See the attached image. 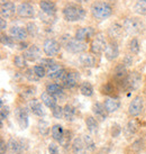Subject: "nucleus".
I'll use <instances>...</instances> for the list:
<instances>
[{
    "mask_svg": "<svg viewBox=\"0 0 146 154\" xmlns=\"http://www.w3.org/2000/svg\"><path fill=\"white\" fill-rule=\"evenodd\" d=\"M90 10L93 18L98 20H105L110 17L112 14L111 6L106 1H95L91 5Z\"/></svg>",
    "mask_w": 146,
    "mask_h": 154,
    "instance_id": "obj_1",
    "label": "nucleus"
},
{
    "mask_svg": "<svg viewBox=\"0 0 146 154\" xmlns=\"http://www.w3.org/2000/svg\"><path fill=\"white\" fill-rule=\"evenodd\" d=\"M63 17L66 22H78L81 20L86 16V10L81 6L74 4L66 5L63 8Z\"/></svg>",
    "mask_w": 146,
    "mask_h": 154,
    "instance_id": "obj_2",
    "label": "nucleus"
},
{
    "mask_svg": "<svg viewBox=\"0 0 146 154\" xmlns=\"http://www.w3.org/2000/svg\"><path fill=\"white\" fill-rule=\"evenodd\" d=\"M123 27H124V30H126L128 34L136 35L142 33L143 30H144V28H145V25H144V23L139 18L129 17V18H126L124 20Z\"/></svg>",
    "mask_w": 146,
    "mask_h": 154,
    "instance_id": "obj_3",
    "label": "nucleus"
},
{
    "mask_svg": "<svg viewBox=\"0 0 146 154\" xmlns=\"http://www.w3.org/2000/svg\"><path fill=\"white\" fill-rule=\"evenodd\" d=\"M107 41H106V37L102 33H98V34L95 35V37L92 39L90 45V51L92 54H101L103 52L106 51L107 48Z\"/></svg>",
    "mask_w": 146,
    "mask_h": 154,
    "instance_id": "obj_4",
    "label": "nucleus"
},
{
    "mask_svg": "<svg viewBox=\"0 0 146 154\" xmlns=\"http://www.w3.org/2000/svg\"><path fill=\"white\" fill-rule=\"evenodd\" d=\"M65 48L70 53L78 54V53H82V52L86 51L87 43L77 38H69L65 43Z\"/></svg>",
    "mask_w": 146,
    "mask_h": 154,
    "instance_id": "obj_5",
    "label": "nucleus"
},
{
    "mask_svg": "<svg viewBox=\"0 0 146 154\" xmlns=\"http://www.w3.org/2000/svg\"><path fill=\"white\" fill-rule=\"evenodd\" d=\"M43 51L48 57L57 55L61 51V44L53 38H47L43 44Z\"/></svg>",
    "mask_w": 146,
    "mask_h": 154,
    "instance_id": "obj_6",
    "label": "nucleus"
},
{
    "mask_svg": "<svg viewBox=\"0 0 146 154\" xmlns=\"http://www.w3.org/2000/svg\"><path fill=\"white\" fill-rule=\"evenodd\" d=\"M143 107H144V101L141 96H136L135 98L130 101L128 106V112L130 116L136 117L143 111Z\"/></svg>",
    "mask_w": 146,
    "mask_h": 154,
    "instance_id": "obj_7",
    "label": "nucleus"
},
{
    "mask_svg": "<svg viewBox=\"0 0 146 154\" xmlns=\"http://www.w3.org/2000/svg\"><path fill=\"white\" fill-rule=\"evenodd\" d=\"M0 13H1V17L2 18H10L15 15V13H17V8H16V6L13 1L5 0L1 2Z\"/></svg>",
    "mask_w": 146,
    "mask_h": 154,
    "instance_id": "obj_8",
    "label": "nucleus"
},
{
    "mask_svg": "<svg viewBox=\"0 0 146 154\" xmlns=\"http://www.w3.org/2000/svg\"><path fill=\"white\" fill-rule=\"evenodd\" d=\"M15 116L16 120L19 124L20 128L26 129L28 127V112L24 107H18L15 109Z\"/></svg>",
    "mask_w": 146,
    "mask_h": 154,
    "instance_id": "obj_9",
    "label": "nucleus"
},
{
    "mask_svg": "<svg viewBox=\"0 0 146 154\" xmlns=\"http://www.w3.org/2000/svg\"><path fill=\"white\" fill-rule=\"evenodd\" d=\"M17 15L23 18H32L35 15V9L33 5L28 2H22L17 7Z\"/></svg>",
    "mask_w": 146,
    "mask_h": 154,
    "instance_id": "obj_10",
    "label": "nucleus"
},
{
    "mask_svg": "<svg viewBox=\"0 0 146 154\" xmlns=\"http://www.w3.org/2000/svg\"><path fill=\"white\" fill-rule=\"evenodd\" d=\"M9 35H10L15 41L24 42V41L27 38L28 33H27V29L24 28V27H20V26H13L11 28H9Z\"/></svg>",
    "mask_w": 146,
    "mask_h": 154,
    "instance_id": "obj_11",
    "label": "nucleus"
},
{
    "mask_svg": "<svg viewBox=\"0 0 146 154\" xmlns=\"http://www.w3.org/2000/svg\"><path fill=\"white\" fill-rule=\"evenodd\" d=\"M124 86L128 89L135 90L137 89L138 86H139V82H141V75L138 74V72H132L129 73L127 78L125 79L124 81Z\"/></svg>",
    "mask_w": 146,
    "mask_h": 154,
    "instance_id": "obj_12",
    "label": "nucleus"
},
{
    "mask_svg": "<svg viewBox=\"0 0 146 154\" xmlns=\"http://www.w3.org/2000/svg\"><path fill=\"white\" fill-rule=\"evenodd\" d=\"M95 35H96L95 29L92 27H90V26H88V27H80L75 32V38L86 42L88 39H90L91 37H93Z\"/></svg>",
    "mask_w": 146,
    "mask_h": 154,
    "instance_id": "obj_13",
    "label": "nucleus"
},
{
    "mask_svg": "<svg viewBox=\"0 0 146 154\" xmlns=\"http://www.w3.org/2000/svg\"><path fill=\"white\" fill-rule=\"evenodd\" d=\"M118 55H119V47L115 41H111L110 43H108L107 48L105 51V56L108 61H114L118 57Z\"/></svg>",
    "mask_w": 146,
    "mask_h": 154,
    "instance_id": "obj_14",
    "label": "nucleus"
},
{
    "mask_svg": "<svg viewBox=\"0 0 146 154\" xmlns=\"http://www.w3.org/2000/svg\"><path fill=\"white\" fill-rule=\"evenodd\" d=\"M24 56L27 61H30V62L36 61L37 59L41 57V50H39L38 46L32 45L28 48H26V51L24 52Z\"/></svg>",
    "mask_w": 146,
    "mask_h": 154,
    "instance_id": "obj_15",
    "label": "nucleus"
},
{
    "mask_svg": "<svg viewBox=\"0 0 146 154\" xmlns=\"http://www.w3.org/2000/svg\"><path fill=\"white\" fill-rule=\"evenodd\" d=\"M92 111L96 116V119L100 120V122H103V120L107 119V110L103 106L102 103H96L92 107Z\"/></svg>",
    "mask_w": 146,
    "mask_h": 154,
    "instance_id": "obj_16",
    "label": "nucleus"
},
{
    "mask_svg": "<svg viewBox=\"0 0 146 154\" xmlns=\"http://www.w3.org/2000/svg\"><path fill=\"white\" fill-rule=\"evenodd\" d=\"M79 62L84 68H95L97 65V60L92 54H82L79 57Z\"/></svg>",
    "mask_w": 146,
    "mask_h": 154,
    "instance_id": "obj_17",
    "label": "nucleus"
},
{
    "mask_svg": "<svg viewBox=\"0 0 146 154\" xmlns=\"http://www.w3.org/2000/svg\"><path fill=\"white\" fill-rule=\"evenodd\" d=\"M79 79H80V75L79 73L75 72V71H71V72L68 73V77L65 79V82L63 87L64 88H68V89H72L78 85L79 82Z\"/></svg>",
    "mask_w": 146,
    "mask_h": 154,
    "instance_id": "obj_18",
    "label": "nucleus"
},
{
    "mask_svg": "<svg viewBox=\"0 0 146 154\" xmlns=\"http://www.w3.org/2000/svg\"><path fill=\"white\" fill-rule=\"evenodd\" d=\"M39 8L43 11L44 14L46 15H51L53 16L54 14L56 13V6L53 1H50V0H42L39 2Z\"/></svg>",
    "mask_w": 146,
    "mask_h": 154,
    "instance_id": "obj_19",
    "label": "nucleus"
},
{
    "mask_svg": "<svg viewBox=\"0 0 146 154\" xmlns=\"http://www.w3.org/2000/svg\"><path fill=\"white\" fill-rule=\"evenodd\" d=\"M103 106H105L108 114H111V112H115V111H117L119 109V107H120V101L117 98H108L105 100Z\"/></svg>",
    "mask_w": 146,
    "mask_h": 154,
    "instance_id": "obj_20",
    "label": "nucleus"
},
{
    "mask_svg": "<svg viewBox=\"0 0 146 154\" xmlns=\"http://www.w3.org/2000/svg\"><path fill=\"white\" fill-rule=\"evenodd\" d=\"M29 109L30 111L34 114V115L38 116V117H42L44 116V109L42 103L39 101L38 99H30L29 101Z\"/></svg>",
    "mask_w": 146,
    "mask_h": 154,
    "instance_id": "obj_21",
    "label": "nucleus"
},
{
    "mask_svg": "<svg viewBox=\"0 0 146 154\" xmlns=\"http://www.w3.org/2000/svg\"><path fill=\"white\" fill-rule=\"evenodd\" d=\"M7 145H8V150L11 153H22V151L24 150V146H23V141H18L16 138H10L7 142Z\"/></svg>",
    "mask_w": 146,
    "mask_h": 154,
    "instance_id": "obj_22",
    "label": "nucleus"
},
{
    "mask_svg": "<svg viewBox=\"0 0 146 154\" xmlns=\"http://www.w3.org/2000/svg\"><path fill=\"white\" fill-rule=\"evenodd\" d=\"M72 151L74 154H84L87 151V147L84 145V142L82 137H77L72 142Z\"/></svg>",
    "mask_w": 146,
    "mask_h": 154,
    "instance_id": "obj_23",
    "label": "nucleus"
},
{
    "mask_svg": "<svg viewBox=\"0 0 146 154\" xmlns=\"http://www.w3.org/2000/svg\"><path fill=\"white\" fill-rule=\"evenodd\" d=\"M41 99H42V103L47 108H50V109H54L57 106L56 105V98L54 96H52L51 94H48L47 91H45V92L42 94Z\"/></svg>",
    "mask_w": 146,
    "mask_h": 154,
    "instance_id": "obj_24",
    "label": "nucleus"
},
{
    "mask_svg": "<svg viewBox=\"0 0 146 154\" xmlns=\"http://www.w3.org/2000/svg\"><path fill=\"white\" fill-rule=\"evenodd\" d=\"M138 127H139V124H138V122L136 119H130L127 123L126 125V127H125V134H126V136L129 137L134 135L135 133L138 131Z\"/></svg>",
    "mask_w": 146,
    "mask_h": 154,
    "instance_id": "obj_25",
    "label": "nucleus"
},
{
    "mask_svg": "<svg viewBox=\"0 0 146 154\" xmlns=\"http://www.w3.org/2000/svg\"><path fill=\"white\" fill-rule=\"evenodd\" d=\"M46 91H47L48 94H51L52 96H54L55 98L63 97V89L57 83H50V85H47L46 86Z\"/></svg>",
    "mask_w": 146,
    "mask_h": 154,
    "instance_id": "obj_26",
    "label": "nucleus"
},
{
    "mask_svg": "<svg viewBox=\"0 0 146 154\" xmlns=\"http://www.w3.org/2000/svg\"><path fill=\"white\" fill-rule=\"evenodd\" d=\"M123 30H124L123 25H119V24L115 23V24H112V25L109 27L108 34H109V36H110L111 38H119L121 33H123Z\"/></svg>",
    "mask_w": 146,
    "mask_h": 154,
    "instance_id": "obj_27",
    "label": "nucleus"
},
{
    "mask_svg": "<svg viewBox=\"0 0 146 154\" xmlns=\"http://www.w3.org/2000/svg\"><path fill=\"white\" fill-rule=\"evenodd\" d=\"M63 66L61 64H59V63H54V64H52L50 68L46 69V75H47L48 78H51V79H55L56 77H57V74L63 70Z\"/></svg>",
    "mask_w": 146,
    "mask_h": 154,
    "instance_id": "obj_28",
    "label": "nucleus"
},
{
    "mask_svg": "<svg viewBox=\"0 0 146 154\" xmlns=\"http://www.w3.org/2000/svg\"><path fill=\"white\" fill-rule=\"evenodd\" d=\"M128 73H127V68L125 66L123 63H120L119 65H117L115 69V78L118 79L119 81H124L125 79L127 78Z\"/></svg>",
    "mask_w": 146,
    "mask_h": 154,
    "instance_id": "obj_29",
    "label": "nucleus"
},
{
    "mask_svg": "<svg viewBox=\"0 0 146 154\" xmlns=\"http://www.w3.org/2000/svg\"><path fill=\"white\" fill-rule=\"evenodd\" d=\"M51 134H52V137L55 140V141L60 142L62 140V137H63V134H64V129L63 127L59 124H55L53 125V127L51 129Z\"/></svg>",
    "mask_w": 146,
    "mask_h": 154,
    "instance_id": "obj_30",
    "label": "nucleus"
},
{
    "mask_svg": "<svg viewBox=\"0 0 146 154\" xmlns=\"http://www.w3.org/2000/svg\"><path fill=\"white\" fill-rule=\"evenodd\" d=\"M86 125L88 131L91 133L98 132V120L92 116H88L86 118Z\"/></svg>",
    "mask_w": 146,
    "mask_h": 154,
    "instance_id": "obj_31",
    "label": "nucleus"
},
{
    "mask_svg": "<svg viewBox=\"0 0 146 154\" xmlns=\"http://www.w3.org/2000/svg\"><path fill=\"white\" fill-rule=\"evenodd\" d=\"M80 91H81V94H83V96L91 97V96L93 94V87H92V85H91L90 82L84 81L80 85Z\"/></svg>",
    "mask_w": 146,
    "mask_h": 154,
    "instance_id": "obj_32",
    "label": "nucleus"
},
{
    "mask_svg": "<svg viewBox=\"0 0 146 154\" xmlns=\"http://www.w3.org/2000/svg\"><path fill=\"white\" fill-rule=\"evenodd\" d=\"M75 114H77V110L75 108L71 106V105H65L64 107V118L68 122H73L74 118H75Z\"/></svg>",
    "mask_w": 146,
    "mask_h": 154,
    "instance_id": "obj_33",
    "label": "nucleus"
},
{
    "mask_svg": "<svg viewBox=\"0 0 146 154\" xmlns=\"http://www.w3.org/2000/svg\"><path fill=\"white\" fill-rule=\"evenodd\" d=\"M37 128H38V132L42 136H47L48 133H50V124H48L46 120L41 119L38 122Z\"/></svg>",
    "mask_w": 146,
    "mask_h": 154,
    "instance_id": "obj_34",
    "label": "nucleus"
},
{
    "mask_svg": "<svg viewBox=\"0 0 146 154\" xmlns=\"http://www.w3.org/2000/svg\"><path fill=\"white\" fill-rule=\"evenodd\" d=\"M134 10L138 15H146V0H137L134 6Z\"/></svg>",
    "mask_w": 146,
    "mask_h": 154,
    "instance_id": "obj_35",
    "label": "nucleus"
},
{
    "mask_svg": "<svg viewBox=\"0 0 146 154\" xmlns=\"http://www.w3.org/2000/svg\"><path fill=\"white\" fill-rule=\"evenodd\" d=\"M82 140H83V142H84V145H86L87 150L90 151V152H92V151H95L96 149V143L95 141H93V138L90 136V135H83L82 136Z\"/></svg>",
    "mask_w": 146,
    "mask_h": 154,
    "instance_id": "obj_36",
    "label": "nucleus"
},
{
    "mask_svg": "<svg viewBox=\"0 0 146 154\" xmlns=\"http://www.w3.org/2000/svg\"><path fill=\"white\" fill-rule=\"evenodd\" d=\"M128 48H129V51L132 52L133 54H138V52H139V48H141L138 39L137 38L130 39V42H129V44H128Z\"/></svg>",
    "mask_w": 146,
    "mask_h": 154,
    "instance_id": "obj_37",
    "label": "nucleus"
},
{
    "mask_svg": "<svg viewBox=\"0 0 146 154\" xmlns=\"http://www.w3.org/2000/svg\"><path fill=\"white\" fill-rule=\"evenodd\" d=\"M26 59L24 55H16L14 57V64L18 69H24L26 66Z\"/></svg>",
    "mask_w": 146,
    "mask_h": 154,
    "instance_id": "obj_38",
    "label": "nucleus"
},
{
    "mask_svg": "<svg viewBox=\"0 0 146 154\" xmlns=\"http://www.w3.org/2000/svg\"><path fill=\"white\" fill-rule=\"evenodd\" d=\"M1 44L9 47H14L15 45V39L11 36H7L5 34H1Z\"/></svg>",
    "mask_w": 146,
    "mask_h": 154,
    "instance_id": "obj_39",
    "label": "nucleus"
},
{
    "mask_svg": "<svg viewBox=\"0 0 146 154\" xmlns=\"http://www.w3.org/2000/svg\"><path fill=\"white\" fill-rule=\"evenodd\" d=\"M71 135H72V133L70 132V131H64L63 137H62V140L59 143H60L61 145L64 146V147H66L70 144V142H71Z\"/></svg>",
    "mask_w": 146,
    "mask_h": 154,
    "instance_id": "obj_40",
    "label": "nucleus"
},
{
    "mask_svg": "<svg viewBox=\"0 0 146 154\" xmlns=\"http://www.w3.org/2000/svg\"><path fill=\"white\" fill-rule=\"evenodd\" d=\"M52 114L54 118L60 119L62 117H64V108H62L61 106H56L54 109H52Z\"/></svg>",
    "mask_w": 146,
    "mask_h": 154,
    "instance_id": "obj_41",
    "label": "nucleus"
},
{
    "mask_svg": "<svg viewBox=\"0 0 146 154\" xmlns=\"http://www.w3.org/2000/svg\"><path fill=\"white\" fill-rule=\"evenodd\" d=\"M26 29H27L28 35H30V36H36L37 32H38V28H37L35 23H28L26 26Z\"/></svg>",
    "mask_w": 146,
    "mask_h": 154,
    "instance_id": "obj_42",
    "label": "nucleus"
},
{
    "mask_svg": "<svg viewBox=\"0 0 146 154\" xmlns=\"http://www.w3.org/2000/svg\"><path fill=\"white\" fill-rule=\"evenodd\" d=\"M143 147H144V141H143L142 138H139V140H137V141H135L132 144V146H130V149L134 151V152H139L141 150H143Z\"/></svg>",
    "mask_w": 146,
    "mask_h": 154,
    "instance_id": "obj_43",
    "label": "nucleus"
},
{
    "mask_svg": "<svg viewBox=\"0 0 146 154\" xmlns=\"http://www.w3.org/2000/svg\"><path fill=\"white\" fill-rule=\"evenodd\" d=\"M25 77L29 80V81H38L39 78L36 75V73H35L34 69H28L27 71L25 72Z\"/></svg>",
    "mask_w": 146,
    "mask_h": 154,
    "instance_id": "obj_44",
    "label": "nucleus"
},
{
    "mask_svg": "<svg viewBox=\"0 0 146 154\" xmlns=\"http://www.w3.org/2000/svg\"><path fill=\"white\" fill-rule=\"evenodd\" d=\"M34 71L36 73V75L41 79V78H44L46 75V69L42 66V65H35L34 66Z\"/></svg>",
    "mask_w": 146,
    "mask_h": 154,
    "instance_id": "obj_45",
    "label": "nucleus"
},
{
    "mask_svg": "<svg viewBox=\"0 0 146 154\" xmlns=\"http://www.w3.org/2000/svg\"><path fill=\"white\" fill-rule=\"evenodd\" d=\"M9 114V107L8 106H5L4 103L1 101V109H0V116H1V122H4L7 116Z\"/></svg>",
    "mask_w": 146,
    "mask_h": 154,
    "instance_id": "obj_46",
    "label": "nucleus"
},
{
    "mask_svg": "<svg viewBox=\"0 0 146 154\" xmlns=\"http://www.w3.org/2000/svg\"><path fill=\"white\" fill-rule=\"evenodd\" d=\"M48 154H60L59 147L55 143H50L48 144Z\"/></svg>",
    "mask_w": 146,
    "mask_h": 154,
    "instance_id": "obj_47",
    "label": "nucleus"
},
{
    "mask_svg": "<svg viewBox=\"0 0 146 154\" xmlns=\"http://www.w3.org/2000/svg\"><path fill=\"white\" fill-rule=\"evenodd\" d=\"M121 133V127L118 124L112 125V128H111V135L112 137H117L119 136V134Z\"/></svg>",
    "mask_w": 146,
    "mask_h": 154,
    "instance_id": "obj_48",
    "label": "nucleus"
},
{
    "mask_svg": "<svg viewBox=\"0 0 146 154\" xmlns=\"http://www.w3.org/2000/svg\"><path fill=\"white\" fill-rule=\"evenodd\" d=\"M54 63H55V62L53 60H51V57H48V59H42V60H41V65L46 69L50 68V66H51L52 64H54Z\"/></svg>",
    "mask_w": 146,
    "mask_h": 154,
    "instance_id": "obj_49",
    "label": "nucleus"
},
{
    "mask_svg": "<svg viewBox=\"0 0 146 154\" xmlns=\"http://www.w3.org/2000/svg\"><path fill=\"white\" fill-rule=\"evenodd\" d=\"M112 91H114V87H112L111 83H106V85L102 87V94H111Z\"/></svg>",
    "mask_w": 146,
    "mask_h": 154,
    "instance_id": "obj_50",
    "label": "nucleus"
},
{
    "mask_svg": "<svg viewBox=\"0 0 146 154\" xmlns=\"http://www.w3.org/2000/svg\"><path fill=\"white\" fill-rule=\"evenodd\" d=\"M132 63H133V57H132V55H125L124 60H123V64L126 68H128V66L132 65Z\"/></svg>",
    "mask_w": 146,
    "mask_h": 154,
    "instance_id": "obj_51",
    "label": "nucleus"
},
{
    "mask_svg": "<svg viewBox=\"0 0 146 154\" xmlns=\"http://www.w3.org/2000/svg\"><path fill=\"white\" fill-rule=\"evenodd\" d=\"M7 149H8V145H7V143L1 138V141H0V154H6L7 153Z\"/></svg>",
    "mask_w": 146,
    "mask_h": 154,
    "instance_id": "obj_52",
    "label": "nucleus"
},
{
    "mask_svg": "<svg viewBox=\"0 0 146 154\" xmlns=\"http://www.w3.org/2000/svg\"><path fill=\"white\" fill-rule=\"evenodd\" d=\"M0 28H1V30H5L7 28V22H6L5 18H2V17L0 19Z\"/></svg>",
    "mask_w": 146,
    "mask_h": 154,
    "instance_id": "obj_53",
    "label": "nucleus"
},
{
    "mask_svg": "<svg viewBox=\"0 0 146 154\" xmlns=\"http://www.w3.org/2000/svg\"><path fill=\"white\" fill-rule=\"evenodd\" d=\"M18 154H23V153H18Z\"/></svg>",
    "mask_w": 146,
    "mask_h": 154,
    "instance_id": "obj_54",
    "label": "nucleus"
},
{
    "mask_svg": "<svg viewBox=\"0 0 146 154\" xmlns=\"http://www.w3.org/2000/svg\"><path fill=\"white\" fill-rule=\"evenodd\" d=\"M6 154H8V153H6Z\"/></svg>",
    "mask_w": 146,
    "mask_h": 154,
    "instance_id": "obj_55",
    "label": "nucleus"
}]
</instances>
